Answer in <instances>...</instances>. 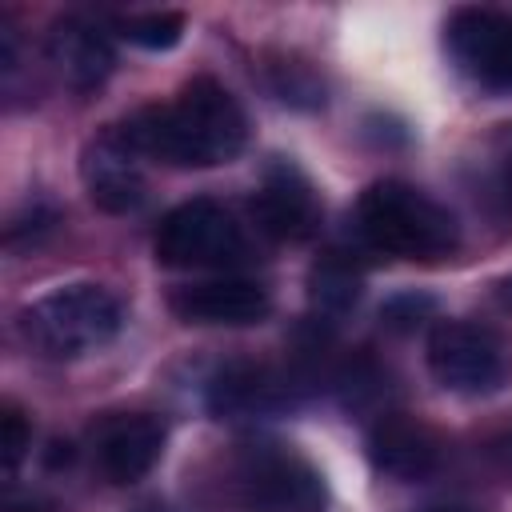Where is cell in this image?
<instances>
[{
  "mask_svg": "<svg viewBox=\"0 0 512 512\" xmlns=\"http://www.w3.org/2000/svg\"><path fill=\"white\" fill-rule=\"evenodd\" d=\"M116 136L136 156L172 168H216L240 156L248 140V120L220 80L196 76L176 92V100L132 112L116 128Z\"/></svg>",
  "mask_w": 512,
  "mask_h": 512,
  "instance_id": "6da1fadb",
  "label": "cell"
},
{
  "mask_svg": "<svg viewBox=\"0 0 512 512\" xmlns=\"http://www.w3.org/2000/svg\"><path fill=\"white\" fill-rule=\"evenodd\" d=\"M356 232L400 260H444L460 248L456 216L404 180H376L356 200Z\"/></svg>",
  "mask_w": 512,
  "mask_h": 512,
  "instance_id": "7a4b0ae2",
  "label": "cell"
},
{
  "mask_svg": "<svg viewBox=\"0 0 512 512\" xmlns=\"http://www.w3.org/2000/svg\"><path fill=\"white\" fill-rule=\"evenodd\" d=\"M120 324V300L100 284H60L20 312L28 348L48 360H80L104 348Z\"/></svg>",
  "mask_w": 512,
  "mask_h": 512,
  "instance_id": "3957f363",
  "label": "cell"
},
{
  "mask_svg": "<svg viewBox=\"0 0 512 512\" xmlns=\"http://www.w3.org/2000/svg\"><path fill=\"white\" fill-rule=\"evenodd\" d=\"M232 492L244 512H324L328 488L320 468L292 444H248L232 464Z\"/></svg>",
  "mask_w": 512,
  "mask_h": 512,
  "instance_id": "277c9868",
  "label": "cell"
},
{
  "mask_svg": "<svg viewBox=\"0 0 512 512\" xmlns=\"http://www.w3.org/2000/svg\"><path fill=\"white\" fill-rule=\"evenodd\" d=\"M428 368L448 392L492 396L512 376V348L492 324L440 320L428 336Z\"/></svg>",
  "mask_w": 512,
  "mask_h": 512,
  "instance_id": "5b68a950",
  "label": "cell"
},
{
  "mask_svg": "<svg viewBox=\"0 0 512 512\" xmlns=\"http://www.w3.org/2000/svg\"><path fill=\"white\" fill-rule=\"evenodd\" d=\"M156 260L168 268H232L248 256V240L232 212L216 200H188L156 228Z\"/></svg>",
  "mask_w": 512,
  "mask_h": 512,
  "instance_id": "8992f818",
  "label": "cell"
},
{
  "mask_svg": "<svg viewBox=\"0 0 512 512\" xmlns=\"http://www.w3.org/2000/svg\"><path fill=\"white\" fill-rule=\"evenodd\" d=\"M456 68L484 88H512V16L496 8H456L444 24Z\"/></svg>",
  "mask_w": 512,
  "mask_h": 512,
  "instance_id": "52a82bcc",
  "label": "cell"
},
{
  "mask_svg": "<svg viewBox=\"0 0 512 512\" xmlns=\"http://www.w3.org/2000/svg\"><path fill=\"white\" fill-rule=\"evenodd\" d=\"M368 460L380 476L416 484V480H428L440 472L444 440L436 436V428H428L424 420H416L408 412H384L368 428Z\"/></svg>",
  "mask_w": 512,
  "mask_h": 512,
  "instance_id": "ba28073f",
  "label": "cell"
},
{
  "mask_svg": "<svg viewBox=\"0 0 512 512\" xmlns=\"http://www.w3.org/2000/svg\"><path fill=\"white\" fill-rule=\"evenodd\" d=\"M168 308L184 324H224V328H244L260 324L272 308L268 292L256 280L244 276H216V280H196L184 284L168 296Z\"/></svg>",
  "mask_w": 512,
  "mask_h": 512,
  "instance_id": "9c48e42d",
  "label": "cell"
},
{
  "mask_svg": "<svg viewBox=\"0 0 512 512\" xmlns=\"http://www.w3.org/2000/svg\"><path fill=\"white\" fill-rule=\"evenodd\" d=\"M296 392L300 384L288 372L272 364H256V360H236L212 376L208 408L216 416H268V412L296 404Z\"/></svg>",
  "mask_w": 512,
  "mask_h": 512,
  "instance_id": "30bf717a",
  "label": "cell"
},
{
  "mask_svg": "<svg viewBox=\"0 0 512 512\" xmlns=\"http://www.w3.org/2000/svg\"><path fill=\"white\" fill-rule=\"evenodd\" d=\"M80 172H84V188L92 204L104 212H116V216L136 212L148 196V180L136 164V152L116 136V128L88 144Z\"/></svg>",
  "mask_w": 512,
  "mask_h": 512,
  "instance_id": "8fae6325",
  "label": "cell"
},
{
  "mask_svg": "<svg viewBox=\"0 0 512 512\" xmlns=\"http://www.w3.org/2000/svg\"><path fill=\"white\" fill-rule=\"evenodd\" d=\"M252 216L276 240H304L320 224V204H316V192L300 168L272 164L264 172L260 192L252 196Z\"/></svg>",
  "mask_w": 512,
  "mask_h": 512,
  "instance_id": "7c38bea8",
  "label": "cell"
},
{
  "mask_svg": "<svg viewBox=\"0 0 512 512\" xmlns=\"http://www.w3.org/2000/svg\"><path fill=\"white\" fill-rule=\"evenodd\" d=\"M164 452V424L156 416H116L96 436V468L112 484H136Z\"/></svg>",
  "mask_w": 512,
  "mask_h": 512,
  "instance_id": "4fadbf2b",
  "label": "cell"
},
{
  "mask_svg": "<svg viewBox=\"0 0 512 512\" xmlns=\"http://www.w3.org/2000/svg\"><path fill=\"white\" fill-rule=\"evenodd\" d=\"M48 56L56 64V72L64 76L68 88L88 92L96 84H104V76L112 72V44L100 32V24L84 20V16H64L52 24L48 36Z\"/></svg>",
  "mask_w": 512,
  "mask_h": 512,
  "instance_id": "5bb4252c",
  "label": "cell"
},
{
  "mask_svg": "<svg viewBox=\"0 0 512 512\" xmlns=\"http://www.w3.org/2000/svg\"><path fill=\"white\" fill-rule=\"evenodd\" d=\"M308 296H312L316 312L344 316L360 300V272H356V264L344 260L340 252H328L324 260H316V268L308 276Z\"/></svg>",
  "mask_w": 512,
  "mask_h": 512,
  "instance_id": "9a60e30c",
  "label": "cell"
},
{
  "mask_svg": "<svg viewBox=\"0 0 512 512\" xmlns=\"http://www.w3.org/2000/svg\"><path fill=\"white\" fill-rule=\"evenodd\" d=\"M120 28H124L120 36L140 48H172L184 32V16L180 12H144V16H128Z\"/></svg>",
  "mask_w": 512,
  "mask_h": 512,
  "instance_id": "2e32d148",
  "label": "cell"
},
{
  "mask_svg": "<svg viewBox=\"0 0 512 512\" xmlns=\"http://www.w3.org/2000/svg\"><path fill=\"white\" fill-rule=\"evenodd\" d=\"M0 428H4V464H8V468H16V464H20V456H24V448L32 444V428H28V420H24V412H20L16 404H8V408H4Z\"/></svg>",
  "mask_w": 512,
  "mask_h": 512,
  "instance_id": "e0dca14e",
  "label": "cell"
},
{
  "mask_svg": "<svg viewBox=\"0 0 512 512\" xmlns=\"http://www.w3.org/2000/svg\"><path fill=\"white\" fill-rule=\"evenodd\" d=\"M500 172H504V184L512 188V128L504 132V144H500Z\"/></svg>",
  "mask_w": 512,
  "mask_h": 512,
  "instance_id": "ac0fdd59",
  "label": "cell"
},
{
  "mask_svg": "<svg viewBox=\"0 0 512 512\" xmlns=\"http://www.w3.org/2000/svg\"><path fill=\"white\" fill-rule=\"evenodd\" d=\"M420 512H476V508H468V504H428Z\"/></svg>",
  "mask_w": 512,
  "mask_h": 512,
  "instance_id": "d6986e66",
  "label": "cell"
},
{
  "mask_svg": "<svg viewBox=\"0 0 512 512\" xmlns=\"http://www.w3.org/2000/svg\"><path fill=\"white\" fill-rule=\"evenodd\" d=\"M496 296H500V304H508V308H512V276L496 284Z\"/></svg>",
  "mask_w": 512,
  "mask_h": 512,
  "instance_id": "ffe728a7",
  "label": "cell"
},
{
  "mask_svg": "<svg viewBox=\"0 0 512 512\" xmlns=\"http://www.w3.org/2000/svg\"><path fill=\"white\" fill-rule=\"evenodd\" d=\"M136 512H168V508H160V504H140Z\"/></svg>",
  "mask_w": 512,
  "mask_h": 512,
  "instance_id": "44dd1931",
  "label": "cell"
}]
</instances>
